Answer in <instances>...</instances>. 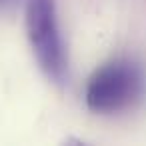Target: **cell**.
Here are the masks:
<instances>
[{
  "label": "cell",
  "instance_id": "1",
  "mask_svg": "<svg viewBox=\"0 0 146 146\" xmlns=\"http://www.w3.org/2000/svg\"><path fill=\"white\" fill-rule=\"evenodd\" d=\"M146 74L130 58H116L102 64L86 82L84 100L96 114H118L142 100Z\"/></svg>",
  "mask_w": 146,
  "mask_h": 146
},
{
  "label": "cell",
  "instance_id": "2",
  "mask_svg": "<svg viewBox=\"0 0 146 146\" xmlns=\"http://www.w3.org/2000/svg\"><path fill=\"white\" fill-rule=\"evenodd\" d=\"M26 34H28L32 52L40 68L44 70V74L52 82L64 84L68 76V60H66L64 44L60 38L52 0H28Z\"/></svg>",
  "mask_w": 146,
  "mask_h": 146
}]
</instances>
